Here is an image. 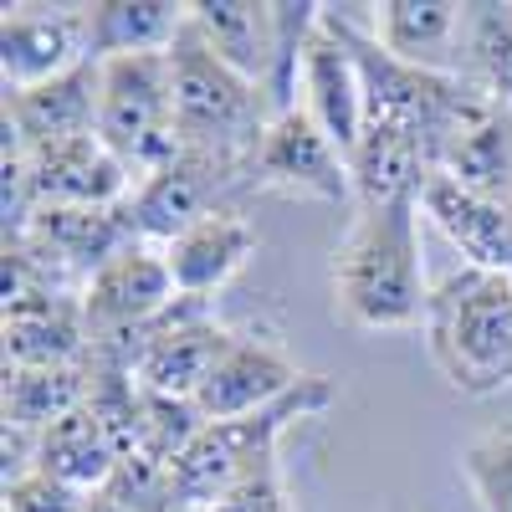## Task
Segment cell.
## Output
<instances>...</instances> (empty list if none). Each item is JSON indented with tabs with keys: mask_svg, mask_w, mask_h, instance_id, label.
I'll use <instances>...</instances> for the list:
<instances>
[{
	"mask_svg": "<svg viewBox=\"0 0 512 512\" xmlns=\"http://www.w3.org/2000/svg\"><path fill=\"white\" fill-rule=\"evenodd\" d=\"M333 313L354 333H410L425 323L431 282L420 262V200L354 210L328 262Z\"/></svg>",
	"mask_w": 512,
	"mask_h": 512,
	"instance_id": "obj_1",
	"label": "cell"
},
{
	"mask_svg": "<svg viewBox=\"0 0 512 512\" xmlns=\"http://www.w3.org/2000/svg\"><path fill=\"white\" fill-rule=\"evenodd\" d=\"M425 354L456 395H497L512 384V272L456 267L431 287L420 323Z\"/></svg>",
	"mask_w": 512,
	"mask_h": 512,
	"instance_id": "obj_2",
	"label": "cell"
},
{
	"mask_svg": "<svg viewBox=\"0 0 512 512\" xmlns=\"http://www.w3.org/2000/svg\"><path fill=\"white\" fill-rule=\"evenodd\" d=\"M169 82H175V134L180 149L221 154L251 164L267 123L277 118L272 98L246 82L236 67H226L200 41V31L185 21V31L169 47Z\"/></svg>",
	"mask_w": 512,
	"mask_h": 512,
	"instance_id": "obj_3",
	"label": "cell"
},
{
	"mask_svg": "<svg viewBox=\"0 0 512 512\" xmlns=\"http://www.w3.org/2000/svg\"><path fill=\"white\" fill-rule=\"evenodd\" d=\"M98 139L134 169V180L180 154L169 52L98 62Z\"/></svg>",
	"mask_w": 512,
	"mask_h": 512,
	"instance_id": "obj_4",
	"label": "cell"
},
{
	"mask_svg": "<svg viewBox=\"0 0 512 512\" xmlns=\"http://www.w3.org/2000/svg\"><path fill=\"white\" fill-rule=\"evenodd\" d=\"M251 175V164L241 159H221V154H200V149H180L175 159H164L159 169H149L144 180H134L128 190V221L144 246H169L180 231H190L200 216L226 205V190Z\"/></svg>",
	"mask_w": 512,
	"mask_h": 512,
	"instance_id": "obj_5",
	"label": "cell"
},
{
	"mask_svg": "<svg viewBox=\"0 0 512 512\" xmlns=\"http://www.w3.org/2000/svg\"><path fill=\"white\" fill-rule=\"evenodd\" d=\"M251 180L272 185V190L308 195V200H328V205H354L349 159L338 154V144L303 108H287L267 123L262 144L251 154Z\"/></svg>",
	"mask_w": 512,
	"mask_h": 512,
	"instance_id": "obj_6",
	"label": "cell"
},
{
	"mask_svg": "<svg viewBox=\"0 0 512 512\" xmlns=\"http://www.w3.org/2000/svg\"><path fill=\"white\" fill-rule=\"evenodd\" d=\"M431 175H446L477 195H497L512 200V103L482 93L472 77L461 88V103L441 134L436 149V169Z\"/></svg>",
	"mask_w": 512,
	"mask_h": 512,
	"instance_id": "obj_7",
	"label": "cell"
},
{
	"mask_svg": "<svg viewBox=\"0 0 512 512\" xmlns=\"http://www.w3.org/2000/svg\"><path fill=\"white\" fill-rule=\"evenodd\" d=\"M297 108H303L323 134L338 144V154L354 159L359 139H364V77L359 62L349 52V41L338 36V26L328 21V6L303 47V67H297Z\"/></svg>",
	"mask_w": 512,
	"mask_h": 512,
	"instance_id": "obj_8",
	"label": "cell"
},
{
	"mask_svg": "<svg viewBox=\"0 0 512 512\" xmlns=\"http://www.w3.org/2000/svg\"><path fill=\"white\" fill-rule=\"evenodd\" d=\"M82 62H93L82 6H67V11L6 6V21H0V77H6V93L41 88V82H52Z\"/></svg>",
	"mask_w": 512,
	"mask_h": 512,
	"instance_id": "obj_9",
	"label": "cell"
},
{
	"mask_svg": "<svg viewBox=\"0 0 512 512\" xmlns=\"http://www.w3.org/2000/svg\"><path fill=\"white\" fill-rule=\"evenodd\" d=\"M226 344H231V333L221 323H210L200 313V303H185L180 297V303L144 333L139 359H134V379H139V390H154V395H169V400H195Z\"/></svg>",
	"mask_w": 512,
	"mask_h": 512,
	"instance_id": "obj_10",
	"label": "cell"
},
{
	"mask_svg": "<svg viewBox=\"0 0 512 512\" xmlns=\"http://www.w3.org/2000/svg\"><path fill=\"white\" fill-rule=\"evenodd\" d=\"M26 149V144H21ZM31 164V195L36 210H67V205H123L134 190V169H128L98 134L62 139L26 149Z\"/></svg>",
	"mask_w": 512,
	"mask_h": 512,
	"instance_id": "obj_11",
	"label": "cell"
},
{
	"mask_svg": "<svg viewBox=\"0 0 512 512\" xmlns=\"http://www.w3.org/2000/svg\"><path fill=\"white\" fill-rule=\"evenodd\" d=\"M303 379H308V369H297L277 344L231 333V344L221 349L216 369L205 374L195 405H200V415L210 425H216V420H241V415H256V410H272Z\"/></svg>",
	"mask_w": 512,
	"mask_h": 512,
	"instance_id": "obj_12",
	"label": "cell"
},
{
	"mask_svg": "<svg viewBox=\"0 0 512 512\" xmlns=\"http://www.w3.org/2000/svg\"><path fill=\"white\" fill-rule=\"evenodd\" d=\"M256 251V231L251 221L241 216L236 205H221L200 216L190 231H180L175 241L164 246V262H169V277H175V292L185 303H205L210 292H221Z\"/></svg>",
	"mask_w": 512,
	"mask_h": 512,
	"instance_id": "obj_13",
	"label": "cell"
},
{
	"mask_svg": "<svg viewBox=\"0 0 512 512\" xmlns=\"http://www.w3.org/2000/svg\"><path fill=\"white\" fill-rule=\"evenodd\" d=\"M420 210L446 231V241L466 256V267L512 272V200L477 195L446 175H431L420 190Z\"/></svg>",
	"mask_w": 512,
	"mask_h": 512,
	"instance_id": "obj_14",
	"label": "cell"
},
{
	"mask_svg": "<svg viewBox=\"0 0 512 512\" xmlns=\"http://www.w3.org/2000/svg\"><path fill=\"white\" fill-rule=\"evenodd\" d=\"M0 128L16 134L26 149L98 134V62H82L52 82H41V88L6 93Z\"/></svg>",
	"mask_w": 512,
	"mask_h": 512,
	"instance_id": "obj_15",
	"label": "cell"
},
{
	"mask_svg": "<svg viewBox=\"0 0 512 512\" xmlns=\"http://www.w3.org/2000/svg\"><path fill=\"white\" fill-rule=\"evenodd\" d=\"M374 41L405 67L461 77L466 6L456 0H384L374 16Z\"/></svg>",
	"mask_w": 512,
	"mask_h": 512,
	"instance_id": "obj_16",
	"label": "cell"
},
{
	"mask_svg": "<svg viewBox=\"0 0 512 512\" xmlns=\"http://www.w3.org/2000/svg\"><path fill=\"white\" fill-rule=\"evenodd\" d=\"M26 236L36 246H47L57 262L88 282L93 272H103L118 251L139 246L128 205H67V210H36ZM11 241V236H6Z\"/></svg>",
	"mask_w": 512,
	"mask_h": 512,
	"instance_id": "obj_17",
	"label": "cell"
},
{
	"mask_svg": "<svg viewBox=\"0 0 512 512\" xmlns=\"http://www.w3.org/2000/svg\"><path fill=\"white\" fill-rule=\"evenodd\" d=\"M6 364L11 369H67V364H88L93 333L88 313H82V292L77 297H41V303L6 308Z\"/></svg>",
	"mask_w": 512,
	"mask_h": 512,
	"instance_id": "obj_18",
	"label": "cell"
},
{
	"mask_svg": "<svg viewBox=\"0 0 512 512\" xmlns=\"http://www.w3.org/2000/svg\"><path fill=\"white\" fill-rule=\"evenodd\" d=\"M354 175V210H379V205H405L420 200L425 180H431V159L415 134L395 123H364V139L349 159Z\"/></svg>",
	"mask_w": 512,
	"mask_h": 512,
	"instance_id": "obj_19",
	"label": "cell"
},
{
	"mask_svg": "<svg viewBox=\"0 0 512 512\" xmlns=\"http://www.w3.org/2000/svg\"><path fill=\"white\" fill-rule=\"evenodd\" d=\"M118 466H123V456L108 436V425L93 415V405H77L72 415H62L57 425H47L36 436V472L82 492V497L108 492Z\"/></svg>",
	"mask_w": 512,
	"mask_h": 512,
	"instance_id": "obj_20",
	"label": "cell"
},
{
	"mask_svg": "<svg viewBox=\"0 0 512 512\" xmlns=\"http://www.w3.org/2000/svg\"><path fill=\"white\" fill-rule=\"evenodd\" d=\"M82 16H88L93 62H108L134 52H169L190 21V6H175V0H98V6H82Z\"/></svg>",
	"mask_w": 512,
	"mask_h": 512,
	"instance_id": "obj_21",
	"label": "cell"
},
{
	"mask_svg": "<svg viewBox=\"0 0 512 512\" xmlns=\"http://www.w3.org/2000/svg\"><path fill=\"white\" fill-rule=\"evenodd\" d=\"M88 405V364L67 369H11L6 364V425L41 436L47 425Z\"/></svg>",
	"mask_w": 512,
	"mask_h": 512,
	"instance_id": "obj_22",
	"label": "cell"
},
{
	"mask_svg": "<svg viewBox=\"0 0 512 512\" xmlns=\"http://www.w3.org/2000/svg\"><path fill=\"white\" fill-rule=\"evenodd\" d=\"M461 77H472L482 93L512 103V0L466 6V57Z\"/></svg>",
	"mask_w": 512,
	"mask_h": 512,
	"instance_id": "obj_23",
	"label": "cell"
},
{
	"mask_svg": "<svg viewBox=\"0 0 512 512\" xmlns=\"http://www.w3.org/2000/svg\"><path fill=\"white\" fill-rule=\"evenodd\" d=\"M205 415L195 400H169L154 390H139V456L159 461V466H175L205 431Z\"/></svg>",
	"mask_w": 512,
	"mask_h": 512,
	"instance_id": "obj_24",
	"label": "cell"
},
{
	"mask_svg": "<svg viewBox=\"0 0 512 512\" xmlns=\"http://www.w3.org/2000/svg\"><path fill=\"white\" fill-rule=\"evenodd\" d=\"M461 472L482 512H512V436H477L461 451Z\"/></svg>",
	"mask_w": 512,
	"mask_h": 512,
	"instance_id": "obj_25",
	"label": "cell"
},
{
	"mask_svg": "<svg viewBox=\"0 0 512 512\" xmlns=\"http://www.w3.org/2000/svg\"><path fill=\"white\" fill-rule=\"evenodd\" d=\"M210 512H292V497H287V482H282V461L277 451L256 456L246 472L221 492V502Z\"/></svg>",
	"mask_w": 512,
	"mask_h": 512,
	"instance_id": "obj_26",
	"label": "cell"
},
{
	"mask_svg": "<svg viewBox=\"0 0 512 512\" xmlns=\"http://www.w3.org/2000/svg\"><path fill=\"white\" fill-rule=\"evenodd\" d=\"M82 502H88L82 492L41 477V472H31V477L6 487V512H82Z\"/></svg>",
	"mask_w": 512,
	"mask_h": 512,
	"instance_id": "obj_27",
	"label": "cell"
},
{
	"mask_svg": "<svg viewBox=\"0 0 512 512\" xmlns=\"http://www.w3.org/2000/svg\"><path fill=\"white\" fill-rule=\"evenodd\" d=\"M82 512H128V507H123L113 492H93L88 502H82Z\"/></svg>",
	"mask_w": 512,
	"mask_h": 512,
	"instance_id": "obj_28",
	"label": "cell"
}]
</instances>
